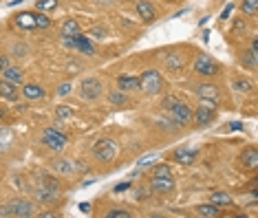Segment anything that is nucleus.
Wrapping results in <instances>:
<instances>
[{"label":"nucleus","instance_id":"1","mask_svg":"<svg viewBox=\"0 0 258 218\" xmlns=\"http://www.w3.org/2000/svg\"><path fill=\"white\" fill-rule=\"evenodd\" d=\"M0 216H14V218H31L36 216V207H33L31 201H25V198H14V201L0 205Z\"/></svg>","mask_w":258,"mask_h":218},{"label":"nucleus","instance_id":"2","mask_svg":"<svg viewBox=\"0 0 258 218\" xmlns=\"http://www.w3.org/2000/svg\"><path fill=\"white\" fill-rule=\"evenodd\" d=\"M139 88H142L144 93H148V95H159L161 88H163L161 73L159 70H155V68L144 70V75L139 78Z\"/></svg>","mask_w":258,"mask_h":218},{"label":"nucleus","instance_id":"3","mask_svg":"<svg viewBox=\"0 0 258 218\" xmlns=\"http://www.w3.org/2000/svg\"><path fill=\"white\" fill-rule=\"evenodd\" d=\"M93 155H95L97 161H102V163H110V161H115V157H117V143L113 139H99L97 143H95V148H93Z\"/></svg>","mask_w":258,"mask_h":218},{"label":"nucleus","instance_id":"4","mask_svg":"<svg viewBox=\"0 0 258 218\" xmlns=\"http://www.w3.org/2000/svg\"><path fill=\"white\" fill-rule=\"evenodd\" d=\"M102 91H104V86H102V82H99L97 78H86L80 84V95H82V99H89V102L97 99L99 95H102Z\"/></svg>","mask_w":258,"mask_h":218},{"label":"nucleus","instance_id":"5","mask_svg":"<svg viewBox=\"0 0 258 218\" xmlns=\"http://www.w3.org/2000/svg\"><path fill=\"white\" fill-rule=\"evenodd\" d=\"M42 141L44 146H49L51 150H62L67 146V134L60 132L57 128H46L42 132Z\"/></svg>","mask_w":258,"mask_h":218},{"label":"nucleus","instance_id":"6","mask_svg":"<svg viewBox=\"0 0 258 218\" xmlns=\"http://www.w3.org/2000/svg\"><path fill=\"white\" fill-rule=\"evenodd\" d=\"M195 70L199 75H203V78H212V75L219 73V64L208 55H199L195 60Z\"/></svg>","mask_w":258,"mask_h":218},{"label":"nucleus","instance_id":"7","mask_svg":"<svg viewBox=\"0 0 258 218\" xmlns=\"http://www.w3.org/2000/svg\"><path fill=\"white\" fill-rule=\"evenodd\" d=\"M150 190L157 194H172L174 192V179L172 176H152Z\"/></svg>","mask_w":258,"mask_h":218},{"label":"nucleus","instance_id":"8","mask_svg":"<svg viewBox=\"0 0 258 218\" xmlns=\"http://www.w3.org/2000/svg\"><path fill=\"white\" fill-rule=\"evenodd\" d=\"M170 113H172L174 121L181 123V126H185V123H190V119H192V110H190V106H187V104H181V102L174 104Z\"/></svg>","mask_w":258,"mask_h":218},{"label":"nucleus","instance_id":"9","mask_svg":"<svg viewBox=\"0 0 258 218\" xmlns=\"http://www.w3.org/2000/svg\"><path fill=\"white\" fill-rule=\"evenodd\" d=\"M16 27L18 29H25V31H33V29H38V22H36V14H31V11H22L14 18Z\"/></svg>","mask_w":258,"mask_h":218},{"label":"nucleus","instance_id":"10","mask_svg":"<svg viewBox=\"0 0 258 218\" xmlns=\"http://www.w3.org/2000/svg\"><path fill=\"white\" fill-rule=\"evenodd\" d=\"M0 97L9 99V102H16V99H18V84L3 78L0 80Z\"/></svg>","mask_w":258,"mask_h":218},{"label":"nucleus","instance_id":"11","mask_svg":"<svg viewBox=\"0 0 258 218\" xmlns=\"http://www.w3.org/2000/svg\"><path fill=\"white\" fill-rule=\"evenodd\" d=\"M197 155H199L197 150H185V148H181V150H174L172 159H174L177 163H181V166H190V163L197 161Z\"/></svg>","mask_w":258,"mask_h":218},{"label":"nucleus","instance_id":"12","mask_svg":"<svg viewBox=\"0 0 258 218\" xmlns=\"http://www.w3.org/2000/svg\"><path fill=\"white\" fill-rule=\"evenodd\" d=\"M214 108H208V106H201V108L197 110V113H192V117H195V121L199 123V126H208L210 121L214 119Z\"/></svg>","mask_w":258,"mask_h":218},{"label":"nucleus","instance_id":"13","mask_svg":"<svg viewBox=\"0 0 258 218\" xmlns=\"http://www.w3.org/2000/svg\"><path fill=\"white\" fill-rule=\"evenodd\" d=\"M197 95L201 99H219V88H216L214 84H199L197 86Z\"/></svg>","mask_w":258,"mask_h":218},{"label":"nucleus","instance_id":"14","mask_svg":"<svg viewBox=\"0 0 258 218\" xmlns=\"http://www.w3.org/2000/svg\"><path fill=\"white\" fill-rule=\"evenodd\" d=\"M137 14L142 16V20H146V22H150L152 18L157 16V11H155V7L148 3V0H139L137 3Z\"/></svg>","mask_w":258,"mask_h":218},{"label":"nucleus","instance_id":"15","mask_svg":"<svg viewBox=\"0 0 258 218\" xmlns=\"http://www.w3.org/2000/svg\"><path fill=\"white\" fill-rule=\"evenodd\" d=\"M117 86H119V91H135V88H139V78L119 75V78H117Z\"/></svg>","mask_w":258,"mask_h":218},{"label":"nucleus","instance_id":"16","mask_svg":"<svg viewBox=\"0 0 258 218\" xmlns=\"http://www.w3.org/2000/svg\"><path fill=\"white\" fill-rule=\"evenodd\" d=\"M22 95H25L27 99H42L44 88L38 86V84H27V86H22Z\"/></svg>","mask_w":258,"mask_h":218},{"label":"nucleus","instance_id":"17","mask_svg":"<svg viewBox=\"0 0 258 218\" xmlns=\"http://www.w3.org/2000/svg\"><path fill=\"white\" fill-rule=\"evenodd\" d=\"M243 166L249 168V170H256L258 168V152L254 148H249V150L243 152Z\"/></svg>","mask_w":258,"mask_h":218},{"label":"nucleus","instance_id":"18","mask_svg":"<svg viewBox=\"0 0 258 218\" xmlns=\"http://www.w3.org/2000/svg\"><path fill=\"white\" fill-rule=\"evenodd\" d=\"M3 78L9 80V82H14V84H22V70L18 66H7L3 70Z\"/></svg>","mask_w":258,"mask_h":218},{"label":"nucleus","instance_id":"19","mask_svg":"<svg viewBox=\"0 0 258 218\" xmlns=\"http://www.w3.org/2000/svg\"><path fill=\"white\" fill-rule=\"evenodd\" d=\"M53 170H55V174H73V163L67 161V159H55Z\"/></svg>","mask_w":258,"mask_h":218},{"label":"nucleus","instance_id":"20","mask_svg":"<svg viewBox=\"0 0 258 218\" xmlns=\"http://www.w3.org/2000/svg\"><path fill=\"white\" fill-rule=\"evenodd\" d=\"M197 214L199 216H208V218H216L221 214V209H219V205H214V203H210V205H199L197 207Z\"/></svg>","mask_w":258,"mask_h":218},{"label":"nucleus","instance_id":"21","mask_svg":"<svg viewBox=\"0 0 258 218\" xmlns=\"http://www.w3.org/2000/svg\"><path fill=\"white\" fill-rule=\"evenodd\" d=\"M40 187L51 190V192H60V183H57L53 176H49V174H40Z\"/></svg>","mask_w":258,"mask_h":218},{"label":"nucleus","instance_id":"22","mask_svg":"<svg viewBox=\"0 0 258 218\" xmlns=\"http://www.w3.org/2000/svg\"><path fill=\"white\" fill-rule=\"evenodd\" d=\"M78 33H82L80 22L73 20V18H69V20L62 25V35H78Z\"/></svg>","mask_w":258,"mask_h":218},{"label":"nucleus","instance_id":"23","mask_svg":"<svg viewBox=\"0 0 258 218\" xmlns=\"http://www.w3.org/2000/svg\"><path fill=\"white\" fill-rule=\"evenodd\" d=\"M210 203H214V205H230L232 203V196L227 192H212V198H210Z\"/></svg>","mask_w":258,"mask_h":218},{"label":"nucleus","instance_id":"24","mask_svg":"<svg viewBox=\"0 0 258 218\" xmlns=\"http://www.w3.org/2000/svg\"><path fill=\"white\" fill-rule=\"evenodd\" d=\"M55 117H57V121H67V119H71V117H73V110L69 108V106L60 104L55 108Z\"/></svg>","mask_w":258,"mask_h":218},{"label":"nucleus","instance_id":"25","mask_svg":"<svg viewBox=\"0 0 258 218\" xmlns=\"http://www.w3.org/2000/svg\"><path fill=\"white\" fill-rule=\"evenodd\" d=\"M108 102L113 104V106H124L126 102H128V97L124 95V91H113L108 95Z\"/></svg>","mask_w":258,"mask_h":218},{"label":"nucleus","instance_id":"26","mask_svg":"<svg viewBox=\"0 0 258 218\" xmlns=\"http://www.w3.org/2000/svg\"><path fill=\"white\" fill-rule=\"evenodd\" d=\"M243 14L256 16L258 14V0H243Z\"/></svg>","mask_w":258,"mask_h":218},{"label":"nucleus","instance_id":"27","mask_svg":"<svg viewBox=\"0 0 258 218\" xmlns=\"http://www.w3.org/2000/svg\"><path fill=\"white\" fill-rule=\"evenodd\" d=\"M38 196H40V201H44V203H55V201H57V192L44 190V187H40Z\"/></svg>","mask_w":258,"mask_h":218},{"label":"nucleus","instance_id":"28","mask_svg":"<svg viewBox=\"0 0 258 218\" xmlns=\"http://www.w3.org/2000/svg\"><path fill=\"white\" fill-rule=\"evenodd\" d=\"M152 176H172V168L168 163H159V166L152 168Z\"/></svg>","mask_w":258,"mask_h":218},{"label":"nucleus","instance_id":"29","mask_svg":"<svg viewBox=\"0 0 258 218\" xmlns=\"http://www.w3.org/2000/svg\"><path fill=\"white\" fill-rule=\"evenodd\" d=\"M256 53H258V51L249 49V51L243 55V64H245V66H247V68H251V70L256 68Z\"/></svg>","mask_w":258,"mask_h":218},{"label":"nucleus","instance_id":"30","mask_svg":"<svg viewBox=\"0 0 258 218\" xmlns=\"http://www.w3.org/2000/svg\"><path fill=\"white\" fill-rule=\"evenodd\" d=\"M38 11H53L57 7V0H36Z\"/></svg>","mask_w":258,"mask_h":218},{"label":"nucleus","instance_id":"31","mask_svg":"<svg viewBox=\"0 0 258 218\" xmlns=\"http://www.w3.org/2000/svg\"><path fill=\"white\" fill-rule=\"evenodd\" d=\"M36 22H38V29H49V27H51L49 16H42V14H40V11L36 14Z\"/></svg>","mask_w":258,"mask_h":218},{"label":"nucleus","instance_id":"32","mask_svg":"<svg viewBox=\"0 0 258 218\" xmlns=\"http://www.w3.org/2000/svg\"><path fill=\"white\" fill-rule=\"evenodd\" d=\"M11 139H14V132H11L9 128H0V143H5V146H7Z\"/></svg>","mask_w":258,"mask_h":218},{"label":"nucleus","instance_id":"33","mask_svg":"<svg viewBox=\"0 0 258 218\" xmlns=\"http://www.w3.org/2000/svg\"><path fill=\"white\" fill-rule=\"evenodd\" d=\"M181 64H183V60L177 55V53H172V55H168V66L170 68H179Z\"/></svg>","mask_w":258,"mask_h":218},{"label":"nucleus","instance_id":"34","mask_svg":"<svg viewBox=\"0 0 258 218\" xmlns=\"http://www.w3.org/2000/svg\"><path fill=\"white\" fill-rule=\"evenodd\" d=\"M157 161V155H146L142 161L137 163V170H142V168H146V166H150V163H155Z\"/></svg>","mask_w":258,"mask_h":218},{"label":"nucleus","instance_id":"35","mask_svg":"<svg viewBox=\"0 0 258 218\" xmlns=\"http://www.w3.org/2000/svg\"><path fill=\"white\" fill-rule=\"evenodd\" d=\"M89 33L93 35V38H97V40H104V38H106V29H104V27H93Z\"/></svg>","mask_w":258,"mask_h":218},{"label":"nucleus","instance_id":"36","mask_svg":"<svg viewBox=\"0 0 258 218\" xmlns=\"http://www.w3.org/2000/svg\"><path fill=\"white\" fill-rule=\"evenodd\" d=\"M108 218H131V214L126 209H113L108 211Z\"/></svg>","mask_w":258,"mask_h":218},{"label":"nucleus","instance_id":"37","mask_svg":"<svg viewBox=\"0 0 258 218\" xmlns=\"http://www.w3.org/2000/svg\"><path fill=\"white\" fill-rule=\"evenodd\" d=\"M69 93H71V84H69V82L57 88V95H62V97H64V95H69Z\"/></svg>","mask_w":258,"mask_h":218},{"label":"nucleus","instance_id":"38","mask_svg":"<svg viewBox=\"0 0 258 218\" xmlns=\"http://www.w3.org/2000/svg\"><path fill=\"white\" fill-rule=\"evenodd\" d=\"M174 104H177V99H174V97H166V99H163V108H166V110H172Z\"/></svg>","mask_w":258,"mask_h":218},{"label":"nucleus","instance_id":"39","mask_svg":"<svg viewBox=\"0 0 258 218\" xmlns=\"http://www.w3.org/2000/svg\"><path fill=\"white\" fill-rule=\"evenodd\" d=\"M135 196H137L139 201H142V198L148 196V190H146V187H139V190H135Z\"/></svg>","mask_w":258,"mask_h":218},{"label":"nucleus","instance_id":"40","mask_svg":"<svg viewBox=\"0 0 258 218\" xmlns=\"http://www.w3.org/2000/svg\"><path fill=\"white\" fill-rule=\"evenodd\" d=\"M236 91H249V82H236Z\"/></svg>","mask_w":258,"mask_h":218},{"label":"nucleus","instance_id":"41","mask_svg":"<svg viewBox=\"0 0 258 218\" xmlns=\"http://www.w3.org/2000/svg\"><path fill=\"white\" fill-rule=\"evenodd\" d=\"M7 66H9V60H7L5 55H0V73H3V70L7 68Z\"/></svg>","mask_w":258,"mask_h":218},{"label":"nucleus","instance_id":"42","mask_svg":"<svg viewBox=\"0 0 258 218\" xmlns=\"http://www.w3.org/2000/svg\"><path fill=\"white\" fill-rule=\"evenodd\" d=\"M80 211H82V214H89V211H91V203H80Z\"/></svg>","mask_w":258,"mask_h":218},{"label":"nucleus","instance_id":"43","mask_svg":"<svg viewBox=\"0 0 258 218\" xmlns=\"http://www.w3.org/2000/svg\"><path fill=\"white\" fill-rule=\"evenodd\" d=\"M232 5H230V7H227V9H223V14H221V18H223V20H225V18H230V14H232Z\"/></svg>","mask_w":258,"mask_h":218},{"label":"nucleus","instance_id":"44","mask_svg":"<svg viewBox=\"0 0 258 218\" xmlns=\"http://www.w3.org/2000/svg\"><path fill=\"white\" fill-rule=\"evenodd\" d=\"M131 187V183H119V185H115V192H121V190H128Z\"/></svg>","mask_w":258,"mask_h":218},{"label":"nucleus","instance_id":"45","mask_svg":"<svg viewBox=\"0 0 258 218\" xmlns=\"http://www.w3.org/2000/svg\"><path fill=\"white\" fill-rule=\"evenodd\" d=\"M97 3H99V5H110L113 0H97Z\"/></svg>","mask_w":258,"mask_h":218}]
</instances>
